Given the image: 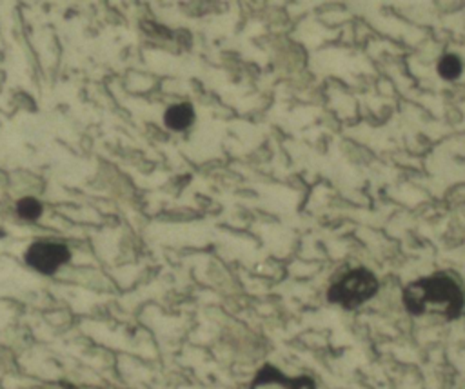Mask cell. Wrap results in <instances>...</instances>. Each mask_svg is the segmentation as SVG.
<instances>
[{"mask_svg": "<svg viewBox=\"0 0 465 389\" xmlns=\"http://www.w3.org/2000/svg\"><path fill=\"white\" fill-rule=\"evenodd\" d=\"M438 73L445 78V80H454L460 76L461 73V62L456 55H445L440 64H438Z\"/></svg>", "mask_w": 465, "mask_h": 389, "instance_id": "obj_6", "label": "cell"}, {"mask_svg": "<svg viewBox=\"0 0 465 389\" xmlns=\"http://www.w3.org/2000/svg\"><path fill=\"white\" fill-rule=\"evenodd\" d=\"M69 249L58 242H35L27 253L25 262L40 273H54L62 264L69 260Z\"/></svg>", "mask_w": 465, "mask_h": 389, "instance_id": "obj_3", "label": "cell"}, {"mask_svg": "<svg viewBox=\"0 0 465 389\" xmlns=\"http://www.w3.org/2000/svg\"><path fill=\"white\" fill-rule=\"evenodd\" d=\"M16 211L24 220H36L42 214V204L36 198H22L16 204Z\"/></svg>", "mask_w": 465, "mask_h": 389, "instance_id": "obj_7", "label": "cell"}, {"mask_svg": "<svg viewBox=\"0 0 465 389\" xmlns=\"http://www.w3.org/2000/svg\"><path fill=\"white\" fill-rule=\"evenodd\" d=\"M403 304L411 314H440L454 320L461 314L465 296L460 285L447 274H432L411 282L403 289Z\"/></svg>", "mask_w": 465, "mask_h": 389, "instance_id": "obj_1", "label": "cell"}, {"mask_svg": "<svg viewBox=\"0 0 465 389\" xmlns=\"http://www.w3.org/2000/svg\"><path fill=\"white\" fill-rule=\"evenodd\" d=\"M249 389H314V382L309 376L289 378L276 367L263 365Z\"/></svg>", "mask_w": 465, "mask_h": 389, "instance_id": "obj_4", "label": "cell"}, {"mask_svg": "<svg viewBox=\"0 0 465 389\" xmlns=\"http://www.w3.org/2000/svg\"><path fill=\"white\" fill-rule=\"evenodd\" d=\"M194 118V111L191 107V104H176V105H171L167 111H165V125L174 129V131H180V129H185Z\"/></svg>", "mask_w": 465, "mask_h": 389, "instance_id": "obj_5", "label": "cell"}, {"mask_svg": "<svg viewBox=\"0 0 465 389\" xmlns=\"http://www.w3.org/2000/svg\"><path fill=\"white\" fill-rule=\"evenodd\" d=\"M378 291V278L365 267H356L340 276L327 291V298L343 309H356Z\"/></svg>", "mask_w": 465, "mask_h": 389, "instance_id": "obj_2", "label": "cell"}]
</instances>
